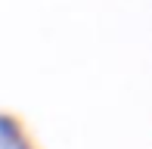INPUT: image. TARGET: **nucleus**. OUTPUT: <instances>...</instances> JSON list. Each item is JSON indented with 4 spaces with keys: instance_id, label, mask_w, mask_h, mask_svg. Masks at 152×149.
<instances>
[{
    "instance_id": "f257e3e1",
    "label": "nucleus",
    "mask_w": 152,
    "mask_h": 149,
    "mask_svg": "<svg viewBox=\"0 0 152 149\" xmlns=\"http://www.w3.org/2000/svg\"><path fill=\"white\" fill-rule=\"evenodd\" d=\"M25 140H28V137H25L22 124H19L12 115L0 112V149H19Z\"/></svg>"
},
{
    "instance_id": "f03ea898",
    "label": "nucleus",
    "mask_w": 152,
    "mask_h": 149,
    "mask_svg": "<svg viewBox=\"0 0 152 149\" xmlns=\"http://www.w3.org/2000/svg\"><path fill=\"white\" fill-rule=\"evenodd\" d=\"M19 149H34V146H31V143H28V140H25V143H22V146H19Z\"/></svg>"
}]
</instances>
